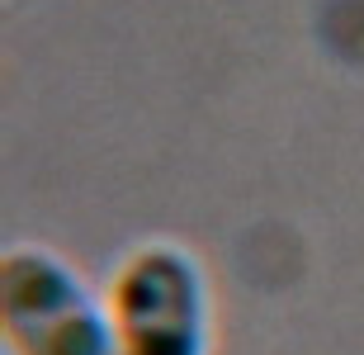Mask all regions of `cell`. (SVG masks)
<instances>
[{
	"label": "cell",
	"instance_id": "6da1fadb",
	"mask_svg": "<svg viewBox=\"0 0 364 355\" xmlns=\"http://www.w3.org/2000/svg\"><path fill=\"white\" fill-rule=\"evenodd\" d=\"M119 355H213V280L185 242H137L105 285Z\"/></svg>",
	"mask_w": 364,
	"mask_h": 355
},
{
	"label": "cell",
	"instance_id": "7a4b0ae2",
	"mask_svg": "<svg viewBox=\"0 0 364 355\" xmlns=\"http://www.w3.org/2000/svg\"><path fill=\"white\" fill-rule=\"evenodd\" d=\"M5 355H119L109 299L62 251L14 242L0 256Z\"/></svg>",
	"mask_w": 364,
	"mask_h": 355
}]
</instances>
